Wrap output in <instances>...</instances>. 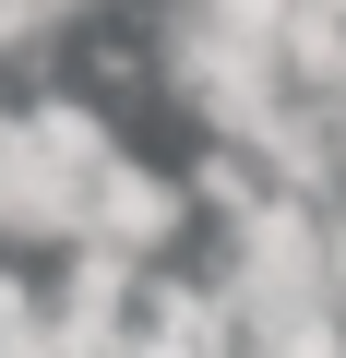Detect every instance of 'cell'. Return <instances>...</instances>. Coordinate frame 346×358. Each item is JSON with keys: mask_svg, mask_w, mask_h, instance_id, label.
Listing matches in <instances>:
<instances>
[{"mask_svg": "<svg viewBox=\"0 0 346 358\" xmlns=\"http://www.w3.org/2000/svg\"><path fill=\"white\" fill-rule=\"evenodd\" d=\"M334 299H346V215H334Z\"/></svg>", "mask_w": 346, "mask_h": 358, "instance_id": "obj_5", "label": "cell"}, {"mask_svg": "<svg viewBox=\"0 0 346 358\" xmlns=\"http://www.w3.org/2000/svg\"><path fill=\"white\" fill-rule=\"evenodd\" d=\"M0 227H13V239L84 251V239H96V192H84V179H60L36 143H13V155H0Z\"/></svg>", "mask_w": 346, "mask_h": 358, "instance_id": "obj_1", "label": "cell"}, {"mask_svg": "<svg viewBox=\"0 0 346 358\" xmlns=\"http://www.w3.org/2000/svg\"><path fill=\"white\" fill-rule=\"evenodd\" d=\"M180 203H192L180 179H155V167H131V155H120V167L96 179V251H120V263H155L167 239H180Z\"/></svg>", "mask_w": 346, "mask_h": 358, "instance_id": "obj_2", "label": "cell"}, {"mask_svg": "<svg viewBox=\"0 0 346 358\" xmlns=\"http://www.w3.org/2000/svg\"><path fill=\"white\" fill-rule=\"evenodd\" d=\"M48 13H60V0H0V48H36V36H48Z\"/></svg>", "mask_w": 346, "mask_h": 358, "instance_id": "obj_4", "label": "cell"}, {"mask_svg": "<svg viewBox=\"0 0 346 358\" xmlns=\"http://www.w3.org/2000/svg\"><path fill=\"white\" fill-rule=\"evenodd\" d=\"M334 13H346V0H334Z\"/></svg>", "mask_w": 346, "mask_h": 358, "instance_id": "obj_8", "label": "cell"}, {"mask_svg": "<svg viewBox=\"0 0 346 358\" xmlns=\"http://www.w3.org/2000/svg\"><path fill=\"white\" fill-rule=\"evenodd\" d=\"M334 155H346V96H334Z\"/></svg>", "mask_w": 346, "mask_h": 358, "instance_id": "obj_6", "label": "cell"}, {"mask_svg": "<svg viewBox=\"0 0 346 358\" xmlns=\"http://www.w3.org/2000/svg\"><path fill=\"white\" fill-rule=\"evenodd\" d=\"M24 143H36L60 179H84V192L120 167V143H108V108H96V96H36V108H24Z\"/></svg>", "mask_w": 346, "mask_h": 358, "instance_id": "obj_3", "label": "cell"}, {"mask_svg": "<svg viewBox=\"0 0 346 358\" xmlns=\"http://www.w3.org/2000/svg\"><path fill=\"white\" fill-rule=\"evenodd\" d=\"M60 13H72V0H60Z\"/></svg>", "mask_w": 346, "mask_h": 358, "instance_id": "obj_7", "label": "cell"}]
</instances>
